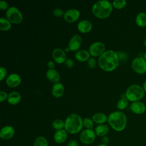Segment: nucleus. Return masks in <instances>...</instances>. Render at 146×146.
Wrapping results in <instances>:
<instances>
[{"label":"nucleus","instance_id":"1","mask_svg":"<svg viewBox=\"0 0 146 146\" xmlns=\"http://www.w3.org/2000/svg\"><path fill=\"white\" fill-rule=\"evenodd\" d=\"M119 63L118 53L112 50L105 51L100 55L98 59L99 67L106 71H111L114 70Z\"/></svg>","mask_w":146,"mask_h":146},{"label":"nucleus","instance_id":"2","mask_svg":"<svg viewBox=\"0 0 146 146\" xmlns=\"http://www.w3.org/2000/svg\"><path fill=\"white\" fill-rule=\"evenodd\" d=\"M107 121L112 129L116 131L121 132L126 127L127 119L124 112L120 111H116L108 115Z\"/></svg>","mask_w":146,"mask_h":146},{"label":"nucleus","instance_id":"3","mask_svg":"<svg viewBox=\"0 0 146 146\" xmlns=\"http://www.w3.org/2000/svg\"><path fill=\"white\" fill-rule=\"evenodd\" d=\"M82 117L76 113H71L64 121V129L69 133L76 134L79 132L83 127Z\"/></svg>","mask_w":146,"mask_h":146},{"label":"nucleus","instance_id":"4","mask_svg":"<svg viewBox=\"0 0 146 146\" xmlns=\"http://www.w3.org/2000/svg\"><path fill=\"white\" fill-rule=\"evenodd\" d=\"M112 10V5L107 0L96 2L92 7V12L99 18H105L110 15Z\"/></svg>","mask_w":146,"mask_h":146},{"label":"nucleus","instance_id":"5","mask_svg":"<svg viewBox=\"0 0 146 146\" xmlns=\"http://www.w3.org/2000/svg\"><path fill=\"white\" fill-rule=\"evenodd\" d=\"M145 95L143 87L138 84H132L128 87L125 91V98L129 101L134 102L139 101Z\"/></svg>","mask_w":146,"mask_h":146},{"label":"nucleus","instance_id":"6","mask_svg":"<svg viewBox=\"0 0 146 146\" xmlns=\"http://www.w3.org/2000/svg\"><path fill=\"white\" fill-rule=\"evenodd\" d=\"M6 16L10 22L19 24L23 20V17L20 10L14 6H11L8 8L6 11Z\"/></svg>","mask_w":146,"mask_h":146},{"label":"nucleus","instance_id":"7","mask_svg":"<svg viewBox=\"0 0 146 146\" xmlns=\"http://www.w3.org/2000/svg\"><path fill=\"white\" fill-rule=\"evenodd\" d=\"M131 67L136 73L143 74L146 72V60L144 57L137 56L132 60Z\"/></svg>","mask_w":146,"mask_h":146},{"label":"nucleus","instance_id":"8","mask_svg":"<svg viewBox=\"0 0 146 146\" xmlns=\"http://www.w3.org/2000/svg\"><path fill=\"white\" fill-rule=\"evenodd\" d=\"M95 137L96 134L94 131L91 129H86L83 130L80 133L79 139L83 144L89 145L94 142Z\"/></svg>","mask_w":146,"mask_h":146},{"label":"nucleus","instance_id":"9","mask_svg":"<svg viewBox=\"0 0 146 146\" xmlns=\"http://www.w3.org/2000/svg\"><path fill=\"white\" fill-rule=\"evenodd\" d=\"M106 49L104 44L101 42H93L89 47V52L94 56H98L102 55Z\"/></svg>","mask_w":146,"mask_h":146},{"label":"nucleus","instance_id":"10","mask_svg":"<svg viewBox=\"0 0 146 146\" xmlns=\"http://www.w3.org/2000/svg\"><path fill=\"white\" fill-rule=\"evenodd\" d=\"M80 16V12L76 9H70L64 12V18L68 22H73L76 21Z\"/></svg>","mask_w":146,"mask_h":146},{"label":"nucleus","instance_id":"11","mask_svg":"<svg viewBox=\"0 0 146 146\" xmlns=\"http://www.w3.org/2000/svg\"><path fill=\"white\" fill-rule=\"evenodd\" d=\"M15 133L14 128L10 125H6L2 127L0 131V137L2 140H9L11 139Z\"/></svg>","mask_w":146,"mask_h":146},{"label":"nucleus","instance_id":"12","mask_svg":"<svg viewBox=\"0 0 146 146\" xmlns=\"http://www.w3.org/2000/svg\"><path fill=\"white\" fill-rule=\"evenodd\" d=\"M54 60L58 63H62L64 62L66 59V55L64 50L60 48H56L52 51V53Z\"/></svg>","mask_w":146,"mask_h":146},{"label":"nucleus","instance_id":"13","mask_svg":"<svg viewBox=\"0 0 146 146\" xmlns=\"http://www.w3.org/2000/svg\"><path fill=\"white\" fill-rule=\"evenodd\" d=\"M21 82L20 76L16 73L10 74L6 78V82L7 85L10 87H15L18 86Z\"/></svg>","mask_w":146,"mask_h":146},{"label":"nucleus","instance_id":"14","mask_svg":"<svg viewBox=\"0 0 146 146\" xmlns=\"http://www.w3.org/2000/svg\"><path fill=\"white\" fill-rule=\"evenodd\" d=\"M130 109L131 111L135 114H142L145 112L146 107L144 103L140 101H136L132 102L130 105Z\"/></svg>","mask_w":146,"mask_h":146},{"label":"nucleus","instance_id":"15","mask_svg":"<svg viewBox=\"0 0 146 146\" xmlns=\"http://www.w3.org/2000/svg\"><path fill=\"white\" fill-rule=\"evenodd\" d=\"M82 43V37L79 34H75L70 39L68 43V47L72 51H76L80 47Z\"/></svg>","mask_w":146,"mask_h":146},{"label":"nucleus","instance_id":"16","mask_svg":"<svg viewBox=\"0 0 146 146\" xmlns=\"http://www.w3.org/2000/svg\"><path fill=\"white\" fill-rule=\"evenodd\" d=\"M67 132L64 129L56 131L54 135V141L58 144H62L64 143L67 139Z\"/></svg>","mask_w":146,"mask_h":146},{"label":"nucleus","instance_id":"17","mask_svg":"<svg viewBox=\"0 0 146 146\" xmlns=\"http://www.w3.org/2000/svg\"><path fill=\"white\" fill-rule=\"evenodd\" d=\"M92 25L91 22L86 19L82 20L79 22L77 26L78 30L83 33L90 31L92 29Z\"/></svg>","mask_w":146,"mask_h":146},{"label":"nucleus","instance_id":"18","mask_svg":"<svg viewBox=\"0 0 146 146\" xmlns=\"http://www.w3.org/2000/svg\"><path fill=\"white\" fill-rule=\"evenodd\" d=\"M64 88L63 84H62L61 83L58 82V83H54V85L52 86L51 92L54 96L56 98H59L63 95L64 92Z\"/></svg>","mask_w":146,"mask_h":146},{"label":"nucleus","instance_id":"19","mask_svg":"<svg viewBox=\"0 0 146 146\" xmlns=\"http://www.w3.org/2000/svg\"><path fill=\"white\" fill-rule=\"evenodd\" d=\"M7 102L12 105L17 104L21 99V94L17 91H12L8 94Z\"/></svg>","mask_w":146,"mask_h":146},{"label":"nucleus","instance_id":"20","mask_svg":"<svg viewBox=\"0 0 146 146\" xmlns=\"http://www.w3.org/2000/svg\"><path fill=\"white\" fill-rule=\"evenodd\" d=\"M46 75L47 79L52 83H58L60 80V75L55 69H48L47 71Z\"/></svg>","mask_w":146,"mask_h":146},{"label":"nucleus","instance_id":"21","mask_svg":"<svg viewBox=\"0 0 146 146\" xmlns=\"http://www.w3.org/2000/svg\"><path fill=\"white\" fill-rule=\"evenodd\" d=\"M109 127L104 124H99L95 128V133L96 136L99 137H103L106 136L109 132Z\"/></svg>","mask_w":146,"mask_h":146},{"label":"nucleus","instance_id":"22","mask_svg":"<svg viewBox=\"0 0 146 146\" xmlns=\"http://www.w3.org/2000/svg\"><path fill=\"white\" fill-rule=\"evenodd\" d=\"M90 52L86 50H79L75 54V58L81 62L88 60L90 58Z\"/></svg>","mask_w":146,"mask_h":146},{"label":"nucleus","instance_id":"23","mask_svg":"<svg viewBox=\"0 0 146 146\" xmlns=\"http://www.w3.org/2000/svg\"><path fill=\"white\" fill-rule=\"evenodd\" d=\"M107 119L108 117H107L105 114L101 112L96 113L92 116V120L95 123L99 124L104 123L106 121H107Z\"/></svg>","mask_w":146,"mask_h":146},{"label":"nucleus","instance_id":"24","mask_svg":"<svg viewBox=\"0 0 146 146\" xmlns=\"http://www.w3.org/2000/svg\"><path fill=\"white\" fill-rule=\"evenodd\" d=\"M135 22L139 27H144L146 26V13L140 12L138 13L135 18Z\"/></svg>","mask_w":146,"mask_h":146},{"label":"nucleus","instance_id":"25","mask_svg":"<svg viewBox=\"0 0 146 146\" xmlns=\"http://www.w3.org/2000/svg\"><path fill=\"white\" fill-rule=\"evenodd\" d=\"M11 24L10 21L7 18L1 17L0 18V29L3 31H6L11 29Z\"/></svg>","mask_w":146,"mask_h":146},{"label":"nucleus","instance_id":"26","mask_svg":"<svg viewBox=\"0 0 146 146\" xmlns=\"http://www.w3.org/2000/svg\"><path fill=\"white\" fill-rule=\"evenodd\" d=\"M47 140L44 136H38L34 143V146H48Z\"/></svg>","mask_w":146,"mask_h":146},{"label":"nucleus","instance_id":"27","mask_svg":"<svg viewBox=\"0 0 146 146\" xmlns=\"http://www.w3.org/2000/svg\"><path fill=\"white\" fill-rule=\"evenodd\" d=\"M52 126L56 131L62 129L64 128V121L60 119H55L52 123Z\"/></svg>","mask_w":146,"mask_h":146},{"label":"nucleus","instance_id":"28","mask_svg":"<svg viewBox=\"0 0 146 146\" xmlns=\"http://www.w3.org/2000/svg\"><path fill=\"white\" fill-rule=\"evenodd\" d=\"M128 104V100L125 98L123 97L120 99L116 104V107L119 110L125 109Z\"/></svg>","mask_w":146,"mask_h":146},{"label":"nucleus","instance_id":"29","mask_svg":"<svg viewBox=\"0 0 146 146\" xmlns=\"http://www.w3.org/2000/svg\"><path fill=\"white\" fill-rule=\"evenodd\" d=\"M127 4L125 0H115L112 2V5L117 9H121L124 7Z\"/></svg>","mask_w":146,"mask_h":146},{"label":"nucleus","instance_id":"30","mask_svg":"<svg viewBox=\"0 0 146 146\" xmlns=\"http://www.w3.org/2000/svg\"><path fill=\"white\" fill-rule=\"evenodd\" d=\"M83 125L87 128V129H92L94 126L93 120L89 118V117H86L83 120Z\"/></svg>","mask_w":146,"mask_h":146},{"label":"nucleus","instance_id":"31","mask_svg":"<svg viewBox=\"0 0 146 146\" xmlns=\"http://www.w3.org/2000/svg\"><path fill=\"white\" fill-rule=\"evenodd\" d=\"M96 65V61L94 58H90L87 60V66L90 68H94Z\"/></svg>","mask_w":146,"mask_h":146},{"label":"nucleus","instance_id":"32","mask_svg":"<svg viewBox=\"0 0 146 146\" xmlns=\"http://www.w3.org/2000/svg\"><path fill=\"white\" fill-rule=\"evenodd\" d=\"M52 13L54 15H55L56 17H61L63 15H64V14L63 10L60 8H55V9H54L53 10Z\"/></svg>","mask_w":146,"mask_h":146},{"label":"nucleus","instance_id":"33","mask_svg":"<svg viewBox=\"0 0 146 146\" xmlns=\"http://www.w3.org/2000/svg\"><path fill=\"white\" fill-rule=\"evenodd\" d=\"M0 72H1L0 73V80H2L6 76L7 70L5 67H0Z\"/></svg>","mask_w":146,"mask_h":146},{"label":"nucleus","instance_id":"34","mask_svg":"<svg viewBox=\"0 0 146 146\" xmlns=\"http://www.w3.org/2000/svg\"><path fill=\"white\" fill-rule=\"evenodd\" d=\"M64 65L68 68H71L74 66V61L71 58H67L64 62Z\"/></svg>","mask_w":146,"mask_h":146},{"label":"nucleus","instance_id":"35","mask_svg":"<svg viewBox=\"0 0 146 146\" xmlns=\"http://www.w3.org/2000/svg\"><path fill=\"white\" fill-rule=\"evenodd\" d=\"M0 7L1 9L2 10H7L9 8V5L8 3L6 1H3V0H1L0 1Z\"/></svg>","mask_w":146,"mask_h":146},{"label":"nucleus","instance_id":"36","mask_svg":"<svg viewBox=\"0 0 146 146\" xmlns=\"http://www.w3.org/2000/svg\"><path fill=\"white\" fill-rule=\"evenodd\" d=\"M8 95L5 91H0V102H3L6 99H7Z\"/></svg>","mask_w":146,"mask_h":146},{"label":"nucleus","instance_id":"37","mask_svg":"<svg viewBox=\"0 0 146 146\" xmlns=\"http://www.w3.org/2000/svg\"><path fill=\"white\" fill-rule=\"evenodd\" d=\"M67 146H79V145L76 140L72 139L68 142Z\"/></svg>","mask_w":146,"mask_h":146},{"label":"nucleus","instance_id":"38","mask_svg":"<svg viewBox=\"0 0 146 146\" xmlns=\"http://www.w3.org/2000/svg\"><path fill=\"white\" fill-rule=\"evenodd\" d=\"M109 138L106 136H104L103 137H102V144H107L109 143Z\"/></svg>","mask_w":146,"mask_h":146},{"label":"nucleus","instance_id":"39","mask_svg":"<svg viewBox=\"0 0 146 146\" xmlns=\"http://www.w3.org/2000/svg\"><path fill=\"white\" fill-rule=\"evenodd\" d=\"M47 66H48V67L49 68V69H54V67H55L54 62L52 60H50L47 63Z\"/></svg>","mask_w":146,"mask_h":146},{"label":"nucleus","instance_id":"40","mask_svg":"<svg viewBox=\"0 0 146 146\" xmlns=\"http://www.w3.org/2000/svg\"><path fill=\"white\" fill-rule=\"evenodd\" d=\"M143 89H144V91H145V92H146V80H145V81L144 82V83H143Z\"/></svg>","mask_w":146,"mask_h":146},{"label":"nucleus","instance_id":"41","mask_svg":"<svg viewBox=\"0 0 146 146\" xmlns=\"http://www.w3.org/2000/svg\"><path fill=\"white\" fill-rule=\"evenodd\" d=\"M70 48L68 47H68H66L65 48V49H64V51H70Z\"/></svg>","mask_w":146,"mask_h":146},{"label":"nucleus","instance_id":"42","mask_svg":"<svg viewBox=\"0 0 146 146\" xmlns=\"http://www.w3.org/2000/svg\"><path fill=\"white\" fill-rule=\"evenodd\" d=\"M98 146H108V145H107V144H100L98 145Z\"/></svg>","mask_w":146,"mask_h":146},{"label":"nucleus","instance_id":"43","mask_svg":"<svg viewBox=\"0 0 146 146\" xmlns=\"http://www.w3.org/2000/svg\"><path fill=\"white\" fill-rule=\"evenodd\" d=\"M144 46L146 47V38L144 40Z\"/></svg>","mask_w":146,"mask_h":146},{"label":"nucleus","instance_id":"44","mask_svg":"<svg viewBox=\"0 0 146 146\" xmlns=\"http://www.w3.org/2000/svg\"><path fill=\"white\" fill-rule=\"evenodd\" d=\"M144 58L146 60V52L144 53Z\"/></svg>","mask_w":146,"mask_h":146}]
</instances>
